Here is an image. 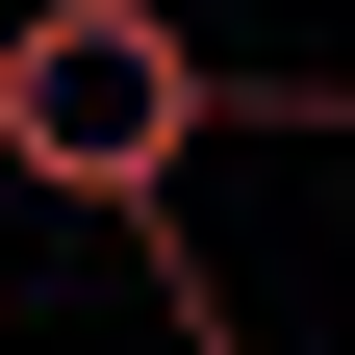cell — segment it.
I'll return each mask as SVG.
<instances>
[{"label":"cell","mask_w":355,"mask_h":355,"mask_svg":"<svg viewBox=\"0 0 355 355\" xmlns=\"http://www.w3.org/2000/svg\"><path fill=\"white\" fill-rule=\"evenodd\" d=\"M203 102H229V51H203L178 0H26V26H0V178H26V203L153 229L178 178H203Z\"/></svg>","instance_id":"1"}]
</instances>
